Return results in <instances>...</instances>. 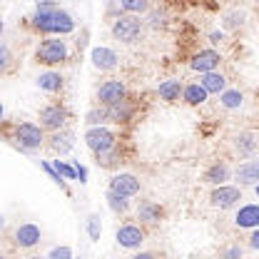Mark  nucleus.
Masks as SVG:
<instances>
[{
	"mask_svg": "<svg viewBox=\"0 0 259 259\" xmlns=\"http://www.w3.org/2000/svg\"><path fill=\"white\" fill-rule=\"evenodd\" d=\"M32 25L37 30L50 32V35H67V32L75 30V20L65 10H60L55 3H40L35 8Z\"/></svg>",
	"mask_w": 259,
	"mask_h": 259,
	"instance_id": "f257e3e1",
	"label": "nucleus"
},
{
	"mask_svg": "<svg viewBox=\"0 0 259 259\" xmlns=\"http://www.w3.org/2000/svg\"><path fill=\"white\" fill-rule=\"evenodd\" d=\"M85 142H88V147L95 152L97 157H102V155L115 150V135L107 127H90L88 135H85Z\"/></svg>",
	"mask_w": 259,
	"mask_h": 259,
	"instance_id": "f03ea898",
	"label": "nucleus"
},
{
	"mask_svg": "<svg viewBox=\"0 0 259 259\" xmlns=\"http://www.w3.org/2000/svg\"><path fill=\"white\" fill-rule=\"evenodd\" d=\"M112 35H115L117 40H122V42H135V40L142 35V23H140V18H132V15L117 18L115 25H112Z\"/></svg>",
	"mask_w": 259,
	"mask_h": 259,
	"instance_id": "7ed1b4c3",
	"label": "nucleus"
},
{
	"mask_svg": "<svg viewBox=\"0 0 259 259\" xmlns=\"http://www.w3.org/2000/svg\"><path fill=\"white\" fill-rule=\"evenodd\" d=\"M97 100H100L105 107L125 105V85H122L120 80H107L105 85H100V90H97Z\"/></svg>",
	"mask_w": 259,
	"mask_h": 259,
	"instance_id": "20e7f679",
	"label": "nucleus"
},
{
	"mask_svg": "<svg viewBox=\"0 0 259 259\" xmlns=\"http://www.w3.org/2000/svg\"><path fill=\"white\" fill-rule=\"evenodd\" d=\"M65 58H67V45H65V40H45V42L37 48V60L45 65L63 63Z\"/></svg>",
	"mask_w": 259,
	"mask_h": 259,
	"instance_id": "39448f33",
	"label": "nucleus"
},
{
	"mask_svg": "<svg viewBox=\"0 0 259 259\" xmlns=\"http://www.w3.org/2000/svg\"><path fill=\"white\" fill-rule=\"evenodd\" d=\"M15 137H18L20 147H25V150H37V147L42 145V140H45L42 127H37V125H32V122H23V125H18Z\"/></svg>",
	"mask_w": 259,
	"mask_h": 259,
	"instance_id": "423d86ee",
	"label": "nucleus"
},
{
	"mask_svg": "<svg viewBox=\"0 0 259 259\" xmlns=\"http://www.w3.org/2000/svg\"><path fill=\"white\" fill-rule=\"evenodd\" d=\"M110 192L120 194V197H135V194L140 192V180L137 177H132V175H115L112 180H110Z\"/></svg>",
	"mask_w": 259,
	"mask_h": 259,
	"instance_id": "0eeeda50",
	"label": "nucleus"
},
{
	"mask_svg": "<svg viewBox=\"0 0 259 259\" xmlns=\"http://www.w3.org/2000/svg\"><path fill=\"white\" fill-rule=\"evenodd\" d=\"M65 122H67V112H65L60 105H50V107H45L40 112V125L53 130V132H60L65 127Z\"/></svg>",
	"mask_w": 259,
	"mask_h": 259,
	"instance_id": "6e6552de",
	"label": "nucleus"
},
{
	"mask_svg": "<svg viewBox=\"0 0 259 259\" xmlns=\"http://www.w3.org/2000/svg\"><path fill=\"white\" fill-rule=\"evenodd\" d=\"M242 199V192L237 190V187H217V190H212L209 194V202H212V207H220V209H229V207H234L237 202Z\"/></svg>",
	"mask_w": 259,
	"mask_h": 259,
	"instance_id": "1a4fd4ad",
	"label": "nucleus"
},
{
	"mask_svg": "<svg viewBox=\"0 0 259 259\" xmlns=\"http://www.w3.org/2000/svg\"><path fill=\"white\" fill-rule=\"evenodd\" d=\"M145 239V232L137 225H122L117 229V244L125 247V249H137Z\"/></svg>",
	"mask_w": 259,
	"mask_h": 259,
	"instance_id": "9d476101",
	"label": "nucleus"
},
{
	"mask_svg": "<svg viewBox=\"0 0 259 259\" xmlns=\"http://www.w3.org/2000/svg\"><path fill=\"white\" fill-rule=\"evenodd\" d=\"M220 53L217 50H199L197 55L192 58V70L197 72H202V75H207V72H214L217 70V65H220Z\"/></svg>",
	"mask_w": 259,
	"mask_h": 259,
	"instance_id": "9b49d317",
	"label": "nucleus"
},
{
	"mask_svg": "<svg viewBox=\"0 0 259 259\" xmlns=\"http://www.w3.org/2000/svg\"><path fill=\"white\" fill-rule=\"evenodd\" d=\"M234 222H237V227H242V229H259V204H244V207H239Z\"/></svg>",
	"mask_w": 259,
	"mask_h": 259,
	"instance_id": "f8f14e48",
	"label": "nucleus"
},
{
	"mask_svg": "<svg viewBox=\"0 0 259 259\" xmlns=\"http://www.w3.org/2000/svg\"><path fill=\"white\" fill-rule=\"evenodd\" d=\"M40 227L35 225H20L15 229V242H18V247H23V249H30L35 247L37 242H40Z\"/></svg>",
	"mask_w": 259,
	"mask_h": 259,
	"instance_id": "ddd939ff",
	"label": "nucleus"
},
{
	"mask_svg": "<svg viewBox=\"0 0 259 259\" xmlns=\"http://www.w3.org/2000/svg\"><path fill=\"white\" fill-rule=\"evenodd\" d=\"M237 180L242 185H259V160H249L237 167Z\"/></svg>",
	"mask_w": 259,
	"mask_h": 259,
	"instance_id": "4468645a",
	"label": "nucleus"
},
{
	"mask_svg": "<svg viewBox=\"0 0 259 259\" xmlns=\"http://www.w3.org/2000/svg\"><path fill=\"white\" fill-rule=\"evenodd\" d=\"M90 58H93V65L100 67V70H112L117 65V55L110 48H95Z\"/></svg>",
	"mask_w": 259,
	"mask_h": 259,
	"instance_id": "2eb2a0df",
	"label": "nucleus"
},
{
	"mask_svg": "<svg viewBox=\"0 0 259 259\" xmlns=\"http://www.w3.org/2000/svg\"><path fill=\"white\" fill-rule=\"evenodd\" d=\"M50 147L55 150V152H70L72 147H75V135L72 132H67V130H60V132H55L53 137H50Z\"/></svg>",
	"mask_w": 259,
	"mask_h": 259,
	"instance_id": "dca6fc26",
	"label": "nucleus"
},
{
	"mask_svg": "<svg viewBox=\"0 0 259 259\" xmlns=\"http://www.w3.org/2000/svg\"><path fill=\"white\" fill-rule=\"evenodd\" d=\"M199 85L207 90V93H214V95H220V93H225V75H220V72H207V75H202V80H199Z\"/></svg>",
	"mask_w": 259,
	"mask_h": 259,
	"instance_id": "f3484780",
	"label": "nucleus"
},
{
	"mask_svg": "<svg viewBox=\"0 0 259 259\" xmlns=\"http://www.w3.org/2000/svg\"><path fill=\"white\" fill-rule=\"evenodd\" d=\"M37 88L45 90V93H58V90L63 88V77H60L58 72H42V75L37 77Z\"/></svg>",
	"mask_w": 259,
	"mask_h": 259,
	"instance_id": "a211bd4d",
	"label": "nucleus"
},
{
	"mask_svg": "<svg viewBox=\"0 0 259 259\" xmlns=\"http://www.w3.org/2000/svg\"><path fill=\"white\" fill-rule=\"evenodd\" d=\"M180 93H185L182 85H180V80H164V82L160 85V97L162 100H167V102L180 100Z\"/></svg>",
	"mask_w": 259,
	"mask_h": 259,
	"instance_id": "6ab92c4d",
	"label": "nucleus"
},
{
	"mask_svg": "<svg viewBox=\"0 0 259 259\" xmlns=\"http://www.w3.org/2000/svg\"><path fill=\"white\" fill-rule=\"evenodd\" d=\"M207 95H209V93H207V90H204V88H202L199 82H194V85H187V88H185V93H182V97H185V100H187L190 105H202V102L207 100Z\"/></svg>",
	"mask_w": 259,
	"mask_h": 259,
	"instance_id": "aec40b11",
	"label": "nucleus"
},
{
	"mask_svg": "<svg viewBox=\"0 0 259 259\" xmlns=\"http://www.w3.org/2000/svg\"><path fill=\"white\" fill-rule=\"evenodd\" d=\"M229 177V169H227V164H214L207 175H204V180L207 182H212V185H220V187H225V180Z\"/></svg>",
	"mask_w": 259,
	"mask_h": 259,
	"instance_id": "412c9836",
	"label": "nucleus"
},
{
	"mask_svg": "<svg viewBox=\"0 0 259 259\" xmlns=\"http://www.w3.org/2000/svg\"><path fill=\"white\" fill-rule=\"evenodd\" d=\"M254 147H257V140H254L252 132H242V135L237 137V150H239V155H252Z\"/></svg>",
	"mask_w": 259,
	"mask_h": 259,
	"instance_id": "4be33fe9",
	"label": "nucleus"
},
{
	"mask_svg": "<svg viewBox=\"0 0 259 259\" xmlns=\"http://www.w3.org/2000/svg\"><path fill=\"white\" fill-rule=\"evenodd\" d=\"M137 214H140V220H145V222H157L162 214V209L157 204H150V202H142L140 204V209H137Z\"/></svg>",
	"mask_w": 259,
	"mask_h": 259,
	"instance_id": "5701e85b",
	"label": "nucleus"
},
{
	"mask_svg": "<svg viewBox=\"0 0 259 259\" xmlns=\"http://www.w3.org/2000/svg\"><path fill=\"white\" fill-rule=\"evenodd\" d=\"M85 122L93 125V127H102L105 122H110V110H107V107H102V110H90L88 117H85Z\"/></svg>",
	"mask_w": 259,
	"mask_h": 259,
	"instance_id": "b1692460",
	"label": "nucleus"
},
{
	"mask_svg": "<svg viewBox=\"0 0 259 259\" xmlns=\"http://www.w3.org/2000/svg\"><path fill=\"white\" fill-rule=\"evenodd\" d=\"M242 102H244V97H242L239 90H225L222 93V105H225L227 110H239Z\"/></svg>",
	"mask_w": 259,
	"mask_h": 259,
	"instance_id": "393cba45",
	"label": "nucleus"
},
{
	"mask_svg": "<svg viewBox=\"0 0 259 259\" xmlns=\"http://www.w3.org/2000/svg\"><path fill=\"white\" fill-rule=\"evenodd\" d=\"M107 204L112 207V212H127V199L115 192H107Z\"/></svg>",
	"mask_w": 259,
	"mask_h": 259,
	"instance_id": "a878e982",
	"label": "nucleus"
},
{
	"mask_svg": "<svg viewBox=\"0 0 259 259\" xmlns=\"http://www.w3.org/2000/svg\"><path fill=\"white\" fill-rule=\"evenodd\" d=\"M53 167L58 169V175H60L63 180H77V169H75V167H70V164H65L63 160H55Z\"/></svg>",
	"mask_w": 259,
	"mask_h": 259,
	"instance_id": "bb28decb",
	"label": "nucleus"
},
{
	"mask_svg": "<svg viewBox=\"0 0 259 259\" xmlns=\"http://www.w3.org/2000/svg\"><path fill=\"white\" fill-rule=\"evenodd\" d=\"M88 232H90V239H93V242L100 239L102 225H100V217H97V214H90V217H88Z\"/></svg>",
	"mask_w": 259,
	"mask_h": 259,
	"instance_id": "cd10ccee",
	"label": "nucleus"
},
{
	"mask_svg": "<svg viewBox=\"0 0 259 259\" xmlns=\"http://www.w3.org/2000/svg\"><path fill=\"white\" fill-rule=\"evenodd\" d=\"M150 5L145 3V0H135V3H130V0H122L120 3V10H127V13H145Z\"/></svg>",
	"mask_w": 259,
	"mask_h": 259,
	"instance_id": "c85d7f7f",
	"label": "nucleus"
},
{
	"mask_svg": "<svg viewBox=\"0 0 259 259\" xmlns=\"http://www.w3.org/2000/svg\"><path fill=\"white\" fill-rule=\"evenodd\" d=\"M48 259H72V249H70V247H55V249L48 254Z\"/></svg>",
	"mask_w": 259,
	"mask_h": 259,
	"instance_id": "c756f323",
	"label": "nucleus"
},
{
	"mask_svg": "<svg viewBox=\"0 0 259 259\" xmlns=\"http://www.w3.org/2000/svg\"><path fill=\"white\" fill-rule=\"evenodd\" d=\"M222 257L225 259H242V247H229V249H225Z\"/></svg>",
	"mask_w": 259,
	"mask_h": 259,
	"instance_id": "7c9ffc66",
	"label": "nucleus"
},
{
	"mask_svg": "<svg viewBox=\"0 0 259 259\" xmlns=\"http://www.w3.org/2000/svg\"><path fill=\"white\" fill-rule=\"evenodd\" d=\"M8 58H10V55H8V45H0V67L8 65Z\"/></svg>",
	"mask_w": 259,
	"mask_h": 259,
	"instance_id": "2f4dec72",
	"label": "nucleus"
},
{
	"mask_svg": "<svg viewBox=\"0 0 259 259\" xmlns=\"http://www.w3.org/2000/svg\"><path fill=\"white\" fill-rule=\"evenodd\" d=\"M75 169H77V177H80V182H85V180H88V169H85L80 162H75Z\"/></svg>",
	"mask_w": 259,
	"mask_h": 259,
	"instance_id": "473e14b6",
	"label": "nucleus"
},
{
	"mask_svg": "<svg viewBox=\"0 0 259 259\" xmlns=\"http://www.w3.org/2000/svg\"><path fill=\"white\" fill-rule=\"evenodd\" d=\"M150 23H152L155 28H157V25H164V20H162V13H152V15H150Z\"/></svg>",
	"mask_w": 259,
	"mask_h": 259,
	"instance_id": "72a5a7b5",
	"label": "nucleus"
},
{
	"mask_svg": "<svg viewBox=\"0 0 259 259\" xmlns=\"http://www.w3.org/2000/svg\"><path fill=\"white\" fill-rule=\"evenodd\" d=\"M249 247H252V249H259V229H254V234L249 237Z\"/></svg>",
	"mask_w": 259,
	"mask_h": 259,
	"instance_id": "f704fd0d",
	"label": "nucleus"
},
{
	"mask_svg": "<svg viewBox=\"0 0 259 259\" xmlns=\"http://www.w3.org/2000/svg\"><path fill=\"white\" fill-rule=\"evenodd\" d=\"M132 259H155V254H150V252H140V254H135Z\"/></svg>",
	"mask_w": 259,
	"mask_h": 259,
	"instance_id": "c9c22d12",
	"label": "nucleus"
},
{
	"mask_svg": "<svg viewBox=\"0 0 259 259\" xmlns=\"http://www.w3.org/2000/svg\"><path fill=\"white\" fill-rule=\"evenodd\" d=\"M209 37H212V42H220V40H222V32H212Z\"/></svg>",
	"mask_w": 259,
	"mask_h": 259,
	"instance_id": "e433bc0d",
	"label": "nucleus"
},
{
	"mask_svg": "<svg viewBox=\"0 0 259 259\" xmlns=\"http://www.w3.org/2000/svg\"><path fill=\"white\" fill-rule=\"evenodd\" d=\"M254 192H257V197H259V185H257V187H254Z\"/></svg>",
	"mask_w": 259,
	"mask_h": 259,
	"instance_id": "4c0bfd02",
	"label": "nucleus"
},
{
	"mask_svg": "<svg viewBox=\"0 0 259 259\" xmlns=\"http://www.w3.org/2000/svg\"><path fill=\"white\" fill-rule=\"evenodd\" d=\"M30 259H48V257H30Z\"/></svg>",
	"mask_w": 259,
	"mask_h": 259,
	"instance_id": "58836bf2",
	"label": "nucleus"
},
{
	"mask_svg": "<svg viewBox=\"0 0 259 259\" xmlns=\"http://www.w3.org/2000/svg\"><path fill=\"white\" fill-rule=\"evenodd\" d=\"M0 259H5V257H0Z\"/></svg>",
	"mask_w": 259,
	"mask_h": 259,
	"instance_id": "ea45409f",
	"label": "nucleus"
}]
</instances>
